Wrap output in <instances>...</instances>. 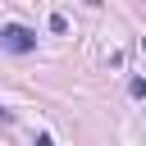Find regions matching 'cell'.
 Masks as SVG:
<instances>
[{
    "label": "cell",
    "mask_w": 146,
    "mask_h": 146,
    "mask_svg": "<svg viewBox=\"0 0 146 146\" xmlns=\"http://www.w3.org/2000/svg\"><path fill=\"white\" fill-rule=\"evenodd\" d=\"M0 46H5L9 55H32V50H36V32L23 27V23H5V27H0Z\"/></svg>",
    "instance_id": "cell-1"
},
{
    "label": "cell",
    "mask_w": 146,
    "mask_h": 146,
    "mask_svg": "<svg viewBox=\"0 0 146 146\" xmlns=\"http://www.w3.org/2000/svg\"><path fill=\"white\" fill-rule=\"evenodd\" d=\"M128 96L141 100V96H146V78H128Z\"/></svg>",
    "instance_id": "cell-2"
}]
</instances>
